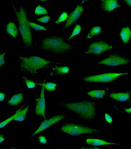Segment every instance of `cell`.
<instances>
[{"label": "cell", "mask_w": 131, "mask_h": 149, "mask_svg": "<svg viewBox=\"0 0 131 149\" xmlns=\"http://www.w3.org/2000/svg\"><path fill=\"white\" fill-rule=\"evenodd\" d=\"M44 88L42 86L41 95L39 98L35 99L36 106H35V113L36 115L41 116L45 119H46V104L45 98L44 95Z\"/></svg>", "instance_id": "10"}, {"label": "cell", "mask_w": 131, "mask_h": 149, "mask_svg": "<svg viewBox=\"0 0 131 149\" xmlns=\"http://www.w3.org/2000/svg\"><path fill=\"white\" fill-rule=\"evenodd\" d=\"M44 87V89L48 91H53L56 89L57 84L52 82H48L42 84H37Z\"/></svg>", "instance_id": "22"}, {"label": "cell", "mask_w": 131, "mask_h": 149, "mask_svg": "<svg viewBox=\"0 0 131 149\" xmlns=\"http://www.w3.org/2000/svg\"><path fill=\"white\" fill-rule=\"evenodd\" d=\"M50 17L49 16H45L40 17V18L37 19L36 21L41 22L43 24H46L48 23L50 19Z\"/></svg>", "instance_id": "29"}, {"label": "cell", "mask_w": 131, "mask_h": 149, "mask_svg": "<svg viewBox=\"0 0 131 149\" xmlns=\"http://www.w3.org/2000/svg\"><path fill=\"white\" fill-rule=\"evenodd\" d=\"M83 11V8L82 6H77L74 11L71 13L69 16H68L65 28H68L75 21H77L81 17Z\"/></svg>", "instance_id": "11"}, {"label": "cell", "mask_w": 131, "mask_h": 149, "mask_svg": "<svg viewBox=\"0 0 131 149\" xmlns=\"http://www.w3.org/2000/svg\"><path fill=\"white\" fill-rule=\"evenodd\" d=\"M35 15H47L48 13V10L43 7L41 6L38 5L35 8Z\"/></svg>", "instance_id": "25"}, {"label": "cell", "mask_w": 131, "mask_h": 149, "mask_svg": "<svg viewBox=\"0 0 131 149\" xmlns=\"http://www.w3.org/2000/svg\"><path fill=\"white\" fill-rule=\"evenodd\" d=\"M64 107L76 113L80 118L87 121H91L96 115L95 104L89 100L63 104Z\"/></svg>", "instance_id": "1"}, {"label": "cell", "mask_w": 131, "mask_h": 149, "mask_svg": "<svg viewBox=\"0 0 131 149\" xmlns=\"http://www.w3.org/2000/svg\"><path fill=\"white\" fill-rule=\"evenodd\" d=\"M7 32L9 35L16 38L18 33V31L16 24L13 22H9L6 26Z\"/></svg>", "instance_id": "16"}, {"label": "cell", "mask_w": 131, "mask_h": 149, "mask_svg": "<svg viewBox=\"0 0 131 149\" xmlns=\"http://www.w3.org/2000/svg\"><path fill=\"white\" fill-rule=\"evenodd\" d=\"M106 91L93 90L87 93V94L92 98L97 99H102L106 94Z\"/></svg>", "instance_id": "18"}, {"label": "cell", "mask_w": 131, "mask_h": 149, "mask_svg": "<svg viewBox=\"0 0 131 149\" xmlns=\"http://www.w3.org/2000/svg\"><path fill=\"white\" fill-rule=\"evenodd\" d=\"M21 109V108L20 109H19L16 112V113H15L14 115L10 117V118H8V119H6V120H4V121L0 123V128H3V127H5L7 125L9 124V123H10V122L12 121L13 120H14V119L19 114Z\"/></svg>", "instance_id": "21"}, {"label": "cell", "mask_w": 131, "mask_h": 149, "mask_svg": "<svg viewBox=\"0 0 131 149\" xmlns=\"http://www.w3.org/2000/svg\"><path fill=\"white\" fill-rule=\"evenodd\" d=\"M29 25L30 28H32L37 31H47L46 28L45 27L40 25L35 22H29Z\"/></svg>", "instance_id": "24"}, {"label": "cell", "mask_w": 131, "mask_h": 149, "mask_svg": "<svg viewBox=\"0 0 131 149\" xmlns=\"http://www.w3.org/2000/svg\"><path fill=\"white\" fill-rule=\"evenodd\" d=\"M41 49L57 54H63L71 50L72 47L62 38L52 36L42 40Z\"/></svg>", "instance_id": "3"}, {"label": "cell", "mask_w": 131, "mask_h": 149, "mask_svg": "<svg viewBox=\"0 0 131 149\" xmlns=\"http://www.w3.org/2000/svg\"><path fill=\"white\" fill-rule=\"evenodd\" d=\"M101 28L99 26H96L93 27L91 29L89 33L87 35V38L91 39L94 36L99 35L101 33Z\"/></svg>", "instance_id": "20"}, {"label": "cell", "mask_w": 131, "mask_h": 149, "mask_svg": "<svg viewBox=\"0 0 131 149\" xmlns=\"http://www.w3.org/2000/svg\"><path fill=\"white\" fill-rule=\"evenodd\" d=\"M86 143L88 145L97 147V146H105V145H119L116 143L109 142L102 139L88 138L86 139Z\"/></svg>", "instance_id": "13"}, {"label": "cell", "mask_w": 131, "mask_h": 149, "mask_svg": "<svg viewBox=\"0 0 131 149\" xmlns=\"http://www.w3.org/2000/svg\"><path fill=\"white\" fill-rule=\"evenodd\" d=\"M105 120L108 124H111L113 122L112 117L108 113H105L104 115Z\"/></svg>", "instance_id": "30"}, {"label": "cell", "mask_w": 131, "mask_h": 149, "mask_svg": "<svg viewBox=\"0 0 131 149\" xmlns=\"http://www.w3.org/2000/svg\"><path fill=\"white\" fill-rule=\"evenodd\" d=\"M54 70L57 74H68L69 72L70 69L67 66H63L61 67H56Z\"/></svg>", "instance_id": "23"}, {"label": "cell", "mask_w": 131, "mask_h": 149, "mask_svg": "<svg viewBox=\"0 0 131 149\" xmlns=\"http://www.w3.org/2000/svg\"><path fill=\"white\" fill-rule=\"evenodd\" d=\"M5 98V95L4 93H0V102H3Z\"/></svg>", "instance_id": "33"}, {"label": "cell", "mask_w": 131, "mask_h": 149, "mask_svg": "<svg viewBox=\"0 0 131 149\" xmlns=\"http://www.w3.org/2000/svg\"><path fill=\"white\" fill-rule=\"evenodd\" d=\"M112 48L113 47L111 45L103 41H97L90 44L88 50L85 54L99 55L102 54L106 51L112 49Z\"/></svg>", "instance_id": "7"}, {"label": "cell", "mask_w": 131, "mask_h": 149, "mask_svg": "<svg viewBox=\"0 0 131 149\" xmlns=\"http://www.w3.org/2000/svg\"><path fill=\"white\" fill-rule=\"evenodd\" d=\"M5 140V138L2 135H0V144L3 142Z\"/></svg>", "instance_id": "35"}, {"label": "cell", "mask_w": 131, "mask_h": 149, "mask_svg": "<svg viewBox=\"0 0 131 149\" xmlns=\"http://www.w3.org/2000/svg\"><path fill=\"white\" fill-rule=\"evenodd\" d=\"M39 1H49V0H39Z\"/></svg>", "instance_id": "37"}, {"label": "cell", "mask_w": 131, "mask_h": 149, "mask_svg": "<svg viewBox=\"0 0 131 149\" xmlns=\"http://www.w3.org/2000/svg\"><path fill=\"white\" fill-rule=\"evenodd\" d=\"M29 106H27L24 109L22 110V109L20 110L19 113L18 115L14 119L15 121H22L25 119L27 113L28 112V109H29Z\"/></svg>", "instance_id": "19"}, {"label": "cell", "mask_w": 131, "mask_h": 149, "mask_svg": "<svg viewBox=\"0 0 131 149\" xmlns=\"http://www.w3.org/2000/svg\"><path fill=\"white\" fill-rule=\"evenodd\" d=\"M129 62V59L121 57L117 55H111L98 63V64L112 66V67H115V66L120 65H126Z\"/></svg>", "instance_id": "8"}, {"label": "cell", "mask_w": 131, "mask_h": 149, "mask_svg": "<svg viewBox=\"0 0 131 149\" xmlns=\"http://www.w3.org/2000/svg\"><path fill=\"white\" fill-rule=\"evenodd\" d=\"M39 140L40 143L43 144V145H45L48 142V140L46 138L43 136H41L39 137Z\"/></svg>", "instance_id": "31"}, {"label": "cell", "mask_w": 131, "mask_h": 149, "mask_svg": "<svg viewBox=\"0 0 131 149\" xmlns=\"http://www.w3.org/2000/svg\"><path fill=\"white\" fill-rule=\"evenodd\" d=\"M15 13L18 22L19 30L23 43L27 48H30L32 45V34L25 10L23 7H21L19 10H15Z\"/></svg>", "instance_id": "2"}, {"label": "cell", "mask_w": 131, "mask_h": 149, "mask_svg": "<svg viewBox=\"0 0 131 149\" xmlns=\"http://www.w3.org/2000/svg\"><path fill=\"white\" fill-rule=\"evenodd\" d=\"M68 15L67 13L66 12L62 13L61 14V15H60L57 21H55V23L58 24L61 23V22H64L68 18Z\"/></svg>", "instance_id": "27"}, {"label": "cell", "mask_w": 131, "mask_h": 149, "mask_svg": "<svg viewBox=\"0 0 131 149\" xmlns=\"http://www.w3.org/2000/svg\"><path fill=\"white\" fill-rule=\"evenodd\" d=\"M6 52L2 54H0V67L3 66L5 63V55Z\"/></svg>", "instance_id": "32"}, {"label": "cell", "mask_w": 131, "mask_h": 149, "mask_svg": "<svg viewBox=\"0 0 131 149\" xmlns=\"http://www.w3.org/2000/svg\"><path fill=\"white\" fill-rule=\"evenodd\" d=\"M120 37L125 43H127L131 37V31L129 27H125L121 29L120 34Z\"/></svg>", "instance_id": "15"}, {"label": "cell", "mask_w": 131, "mask_h": 149, "mask_svg": "<svg viewBox=\"0 0 131 149\" xmlns=\"http://www.w3.org/2000/svg\"><path fill=\"white\" fill-rule=\"evenodd\" d=\"M125 111L126 112L128 113H131V107H130L129 108H126L125 109Z\"/></svg>", "instance_id": "36"}, {"label": "cell", "mask_w": 131, "mask_h": 149, "mask_svg": "<svg viewBox=\"0 0 131 149\" xmlns=\"http://www.w3.org/2000/svg\"><path fill=\"white\" fill-rule=\"evenodd\" d=\"M65 118V116L64 115L60 114L54 116L52 117L49 119H46L44 121L41 123L38 128L37 130L35 132L33 133L31 137L34 136L40 133V132L45 130L50 127L52 125H54V124L56 123H57L60 121V120H62Z\"/></svg>", "instance_id": "9"}, {"label": "cell", "mask_w": 131, "mask_h": 149, "mask_svg": "<svg viewBox=\"0 0 131 149\" xmlns=\"http://www.w3.org/2000/svg\"><path fill=\"white\" fill-rule=\"evenodd\" d=\"M81 29H81V27L80 25H76L75 28H74L71 35L70 36L69 38H68V41L71 40L72 38L74 37V36H76L78 35L81 32Z\"/></svg>", "instance_id": "26"}, {"label": "cell", "mask_w": 131, "mask_h": 149, "mask_svg": "<svg viewBox=\"0 0 131 149\" xmlns=\"http://www.w3.org/2000/svg\"><path fill=\"white\" fill-rule=\"evenodd\" d=\"M127 73H108L85 77L84 81L89 82L110 83L119 77L128 74Z\"/></svg>", "instance_id": "6"}, {"label": "cell", "mask_w": 131, "mask_h": 149, "mask_svg": "<svg viewBox=\"0 0 131 149\" xmlns=\"http://www.w3.org/2000/svg\"><path fill=\"white\" fill-rule=\"evenodd\" d=\"M61 131L67 134L75 136L83 134H97L100 131L91 127L75 124H67L61 128Z\"/></svg>", "instance_id": "5"}, {"label": "cell", "mask_w": 131, "mask_h": 149, "mask_svg": "<svg viewBox=\"0 0 131 149\" xmlns=\"http://www.w3.org/2000/svg\"><path fill=\"white\" fill-rule=\"evenodd\" d=\"M127 3V5L131 6V0H123Z\"/></svg>", "instance_id": "34"}, {"label": "cell", "mask_w": 131, "mask_h": 149, "mask_svg": "<svg viewBox=\"0 0 131 149\" xmlns=\"http://www.w3.org/2000/svg\"><path fill=\"white\" fill-rule=\"evenodd\" d=\"M20 58L21 60V68L23 70L31 73H36L39 70L44 68L51 63L36 56L29 57H20Z\"/></svg>", "instance_id": "4"}, {"label": "cell", "mask_w": 131, "mask_h": 149, "mask_svg": "<svg viewBox=\"0 0 131 149\" xmlns=\"http://www.w3.org/2000/svg\"><path fill=\"white\" fill-rule=\"evenodd\" d=\"M23 100V94L22 93H18L13 96L8 103L10 106H16L22 102Z\"/></svg>", "instance_id": "17"}, {"label": "cell", "mask_w": 131, "mask_h": 149, "mask_svg": "<svg viewBox=\"0 0 131 149\" xmlns=\"http://www.w3.org/2000/svg\"><path fill=\"white\" fill-rule=\"evenodd\" d=\"M24 81L26 86L29 89H32V88H35L37 84L34 82V81L26 79H24Z\"/></svg>", "instance_id": "28"}, {"label": "cell", "mask_w": 131, "mask_h": 149, "mask_svg": "<svg viewBox=\"0 0 131 149\" xmlns=\"http://www.w3.org/2000/svg\"><path fill=\"white\" fill-rule=\"evenodd\" d=\"M109 97L116 101L124 102L128 101L130 98V93H110Z\"/></svg>", "instance_id": "14"}, {"label": "cell", "mask_w": 131, "mask_h": 149, "mask_svg": "<svg viewBox=\"0 0 131 149\" xmlns=\"http://www.w3.org/2000/svg\"><path fill=\"white\" fill-rule=\"evenodd\" d=\"M119 6L117 0H102V8L104 11L110 12Z\"/></svg>", "instance_id": "12"}]
</instances>
